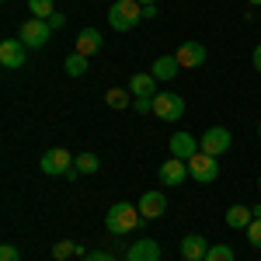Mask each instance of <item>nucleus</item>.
<instances>
[{"label": "nucleus", "instance_id": "obj_1", "mask_svg": "<svg viewBox=\"0 0 261 261\" xmlns=\"http://www.w3.org/2000/svg\"><path fill=\"white\" fill-rule=\"evenodd\" d=\"M140 223H143L140 209H133L129 202H115V205L108 209V216H105V226H108V233H115V237H122V233H133Z\"/></svg>", "mask_w": 261, "mask_h": 261}, {"label": "nucleus", "instance_id": "obj_2", "mask_svg": "<svg viewBox=\"0 0 261 261\" xmlns=\"http://www.w3.org/2000/svg\"><path fill=\"white\" fill-rule=\"evenodd\" d=\"M143 21V4L140 0H115L108 7V24L115 32H133L136 24Z\"/></svg>", "mask_w": 261, "mask_h": 261}, {"label": "nucleus", "instance_id": "obj_3", "mask_svg": "<svg viewBox=\"0 0 261 261\" xmlns=\"http://www.w3.org/2000/svg\"><path fill=\"white\" fill-rule=\"evenodd\" d=\"M188 174L199 181V185H213V181L220 178V161L199 150V153H195V157L188 161Z\"/></svg>", "mask_w": 261, "mask_h": 261}, {"label": "nucleus", "instance_id": "obj_4", "mask_svg": "<svg viewBox=\"0 0 261 261\" xmlns=\"http://www.w3.org/2000/svg\"><path fill=\"white\" fill-rule=\"evenodd\" d=\"M153 115L164 122H178L181 115H185V98L181 94H174V91H164V94H157L153 98Z\"/></svg>", "mask_w": 261, "mask_h": 261}, {"label": "nucleus", "instance_id": "obj_5", "mask_svg": "<svg viewBox=\"0 0 261 261\" xmlns=\"http://www.w3.org/2000/svg\"><path fill=\"white\" fill-rule=\"evenodd\" d=\"M230 143H233V136H230V129H223V125H213V129H205V133L199 136L202 153H209V157L226 153V150H230Z\"/></svg>", "mask_w": 261, "mask_h": 261}, {"label": "nucleus", "instance_id": "obj_6", "mask_svg": "<svg viewBox=\"0 0 261 261\" xmlns=\"http://www.w3.org/2000/svg\"><path fill=\"white\" fill-rule=\"evenodd\" d=\"M39 167H42V174H53V178L63 174V178H66V174L73 171V157H70L63 146H56V150H45V153H42Z\"/></svg>", "mask_w": 261, "mask_h": 261}, {"label": "nucleus", "instance_id": "obj_7", "mask_svg": "<svg viewBox=\"0 0 261 261\" xmlns=\"http://www.w3.org/2000/svg\"><path fill=\"white\" fill-rule=\"evenodd\" d=\"M53 35V28H49V21L42 18H32V21H21V42L28 45V49H42L45 42Z\"/></svg>", "mask_w": 261, "mask_h": 261}, {"label": "nucleus", "instance_id": "obj_8", "mask_svg": "<svg viewBox=\"0 0 261 261\" xmlns=\"http://www.w3.org/2000/svg\"><path fill=\"white\" fill-rule=\"evenodd\" d=\"M192 178L188 174V161H178V157H171V161L161 164V181L167 185V188H178V185H185V181Z\"/></svg>", "mask_w": 261, "mask_h": 261}, {"label": "nucleus", "instance_id": "obj_9", "mask_svg": "<svg viewBox=\"0 0 261 261\" xmlns=\"http://www.w3.org/2000/svg\"><path fill=\"white\" fill-rule=\"evenodd\" d=\"M24 49H28V45H24L21 39H4V42H0V63H4L7 70L24 66V56H28Z\"/></svg>", "mask_w": 261, "mask_h": 261}, {"label": "nucleus", "instance_id": "obj_10", "mask_svg": "<svg viewBox=\"0 0 261 261\" xmlns=\"http://www.w3.org/2000/svg\"><path fill=\"white\" fill-rule=\"evenodd\" d=\"M174 60L181 63V70H192V66H202L205 63V45L202 42H181Z\"/></svg>", "mask_w": 261, "mask_h": 261}, {"label": "nucleus", "instance_id": "obj_11", "mask_svg": "<svg viewBox=\"0 0 261 261\" xmlns=\"http://www.w3.org/2000/svg\"><path fill=\"white\" fill-rule=\"evenodd\" d=\"M136 209H140L143 220H161L164 209H167V199H164V192H143V199H140Z\"/></svg>", "mask_w": 261, "mask_h": 261}, {"label": "nucleus", "instance_id": "obj_12", "mask_svg": "<svg viewBox=\"0 0 261 261\" xmlns=\"http://www.w3.org/2000/svg\"><path fill=\"white\" fill-rule=\"evenodd\" d=\"M199 150H202L199 140L188 136V133H174V136H171V157H178V161H192Z\"/></svg>", "mask_w": 261, "mask_h": 261}, {"label": "nucleus", "instance_id": "obj_13", "mask_svg": "<svg viewBox=\"0 0 261 261\" xmlns=\"http://www.w3.org/2000/svg\"><path fill=\"white\" fill-rule=\"evenodd\" d=\"M209 247H213V244H205V237H199V233H188V237L181 241V254H185V261H205Z\"/></svg>", "mask_w": 261, "mask_h": 261}, {"label": "nucleus", "instance_id": "obj_14", "mask_svg": "<svg viewBox=\"0 0 261 261\" xmlns=\"http://www.w3.org/2000/svg\"><path fill=\"white\" fill-rule=\"evenodd\" d=\"M157 77L153 73H133V81H129V91H133V98H157Z\"/></svg>", "mask_w": 261, "mask_h": 261}, {"label": "nucleus", "instance_id": "obj_15", "mask_svg": "<svg viewBox=\"0 0 261 261\" xmlns=\"http://www.w3.org/2000/svg\"><path fill=\"white\" fill-rule=\"evenodd\" d=\"M161 254H164L161 244L146 237V241H140V244L129 247V258H125V261H161Z\"/></svg>", "mask_w": 261, "mask_h": 261}, {"label": "nucleus", "instance_id": "obj_16", "mask_svg": "<svg viewBox=\"0 0 261 261\" xmlns=\"http://www.w3.org/2000/svg\"><path fill=\"white\" fill-rule=\"evenodd\" d=\"M98 49H101V32H98V28H84L81 35H77V53L91 60Z\"/></svg>", "mask_w": 261, "mask_h": 261}, {"label": "nucleus", "instance_id": "obj_17", "mask_svg": "<svg viewBox=\"0 0 261 261\" xmlns=\"http://www.w3.org/2000/svg\"><path fill=\"white\" fill-rule=\"evenodd\" d=\"M254 220V209H247V205H230L226 209V226L230 230H247Z\"/></svg>", "mask_w": 261, "mask_h": 261}, {"label": "nucleus", "instance_id": "obj_18", "mask_svg": "<svg viewBox=\"0 0 261 261\" xmlns=\"http://www.w3.org/2000/svg\"><path fill=\"white\" fill-rule=\"evenodd\" d=\"M178 70H181V63L174 60V56H157L150 73H153L157 81H174V77H178Z\"/></svg>", "mask_w": 261, "mask_h": 261}, {"label": "nucleus", "instance_id": "obj_19", "mask_svg": "<svg viewBox=\"0 0 261 261\" xmlns=\"http://www.w3.org/2000/svg\"><path fill=\"white\" fill-rule=\"evenodd\" d=\"M105 105H108V108H115V112H122V108H129L133 101H129V91L112 87V91H105Z\"/></svg>", "mask_w": 261, "mask_h": 261}, {"label": "nucleus", "instance_id": "obj_20", "mask_svg": "<svg viewBox=\"0 0 261 261\" xmlns=\"http://www.w3.org/2000/svg\"><path fill=\"white\" fill-rule=\"evenodd\" d=\"M73 167H77V174H94L101 167V161L94 153H81V157H73Z\"/></svg>", "mask_w": 261, "mask_h": 261}, {"label": "nucleus", "instance_id": "obj_21", "mask_svg": "<svg viewBox=\"0 0 261 261\" xmlns=\"http://www.w3.org/2000/svg\"><path fill=\"white\" fill-rule=\"evenodd\" d=\"M28 11H32V18H42L49 21L56 11H53V0H28Z\"/></svg>", "mask_w": 261, "mask_h": 261}, {"label": "nucleus", "instance_id": "obj_22", "mask_svg": "<svg viewBox=\"0 0 261 261\" xmlns=\"http://www.w3.org/2000/svg\"><path fill=\"white\" fill-rule=\"evenodd\" d=\"M66 73H70V77H84V73H87V56H81V53L66 56Z\"/></svg>", "mask_w": 261, "mask_h": 261}, {"label": "nucleus", "instance_id": "obj_23", "mask_svg": "<svg viewBox=\"0 0 261 261\" xmlns=\"http://www.w3.org/2000/svg\"><path fill=\"white\" fill-rule=\"evenodd\" d=\"M205 261H237V254H233V247H226V244H213L209 254H205Z\"/></svg>", "mask_w": 261, "mask_h": 261}, {"label": "nucleus", "instance_id": "obj_24", "mask_svg": "<svg viewBox=\"0 0 261 261\" xmlns=\"http://www.w3.org/2000/svg\"><path fill=\"white\" fill-rule=\"evenodd\" d=\"M73 251L81 254V247H77V244H73V241H60V244H56V247H53V258H56V261H66V258H70V254H73Z\"/></svg>", "mask_w": 261, "mask_h": 261}, {"label": "nucleus", "instance_id": "obj_25", "mask_svg": "<svg viewBox=\"0 0 261 261\" xmlns=\"http://www.w3.org/2000/svg\"><path fill=\"white\" fill-rule=\"evenodd\" d=\"M247 241H251V247H261V220H251V226H247Z\"/></svg>", "mask_w": 261, "mask_h": 261}, {"label": "nucleus", "instance_id": "obj_26", "mask_svg": "<svg viewBox=\"0 0 261 261\" xmlns=\"http://www.w3.org/2000/svg\"><path fill=\"white\" fill-rule=\"evenodd\" d=\"M0 261H21V251L14 244H4V247H0Z\"/></svg>", "mask_w": 261, "mask_h": 261}, {"label": "nucleus", "instance_id": "obj_27", "mask_svg": "<svg viewBox=\"0 0 261 261\" xmlns=\"http://www.w3.org/2000/svg\"><path fill=\"white\" fill-rule=\"evenodd\" d=\"M133 108L140 115H146V112H153V98H133Z\"/></svg>", "mask_w": 261, "mask_h": 261}, {"label": "nucleus", "instance_id": "obj_28", "mask_svg": "<svg viewBox=\"0 0 261 261\" xmlns=\"http://www.w3.org/2000/svg\"><path fill=\"white\" fill-rule=\"evenodd\" d=\"M63 24H66V18H63L60 11H56V14H53V18H49V28H53V32H56V28H63Z\"/></svg>", "mask_w": 261, "mask_h": 261}, {"label": "nucleus", "instance_id": "obj_29", "mask_svg": "<svg viewBox=\"0 0 261 261\" xmlns=\"http://www.w3.org/2000/svg\"><path fill=\"white\" fill-rule=\"evenodd\" d=\"M143 18H157V4H146L143 7Z\"/></svg>", "mask_w": 261, "mask_h": 261}, {"label": "nucleus", "instance_id": "obj_30", "mask_svg": "<svg viewBox=\"0 0 261 261\" xmlns=\"http://www.w3.org/2000/svg\"><path fill=\"white\" fill-rule=\"evenodd\" d=\"M254 70H258V73H261V45H258V49H254Z\"/></svg>", "mask_w": 261, "mask_h": 261}, {"label": "nucleus", "instance_id": "obj_31", "mask_svg": "<svg viewBox=\"0 0 261 261\" xmlns=\"http://www.w3.org/2000/svg\"><path fill=\"white\" fill-rule=\"evenodd\" d=\"M87 261H108V254H91Z\"/></svg>", "mask_w": 261, "mask_h": 261}, {"label": "nucleus", "instance_id": "obj_32", "mask_svg": "<svg viewBox=\"0 0 261 261\" xmlns=\"http://www.w3.org/2000/svg\"><path fill=\"white\" fill-rule=\"evenodd\" d=\"M140 4H143V7H146V4H157V0H140Z\"/></svg>", "mask_w": 261, "mask_h": 261}, {"label": "nucleus", "instance_id": "obj_33", "mask_svg": "<svg viewBox=\"0 0 261 261\" xmlns=\"http://www.w3.org/2000/svg\"><path fill=\"white\" fill-rule=\"evenodd\" d=\"M247 4H258V7H261V0H247Z\"/></svg>", "mask_w": 261, "mask_h": 261}, {"label": "nucleus", "instance_id": "obj_34", "mask_svg": "<svg viewBox=\"0 0 261 261\" xmlns=\"http://www.w3.org/2000/svg\"><path fill=\"white\" fill-rule=\"evenodd\" d=\"M258 136H261V122H258Z\"/></svg>", "mask_w": 261, "mask_h": 261}, {"label": "nucleus", "instance_id": "obj_35", "mask_svg": "<svg viewBox=\"0 0 261 261\" xmlns=\"http://www.w3.org/2000/svg\"><path fill=\"white\" fill-rule=\"evenodd\" d=\"M258 192H261V178H258Z\"/></svg>", "mask_w": 261, "mask_h": 261}]
</instances>
